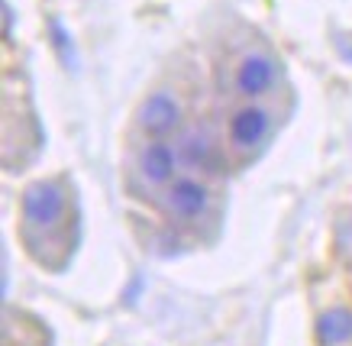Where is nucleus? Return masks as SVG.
<instances>
[{
  "instance_id": "obj_10",
  "label": "nucleus",
  "mask_w": 352,
  "mask_h": 346,
  "mask_svg": "<svg viewBox=\"0 0 352 346\" xmlns=\"http://www.w3.org/2000/svg\"><path fill=\"white\" fill-rule=\"evenodd\" d=\"M13 20H16V13H13L10 0H3V36H7V39H10V33H13Z\"/></svg>"
},
{
  "instance_id": "obj_7",
  "label": "nucleus",
  "mask_w": 352,
  "mask_h": 346,
  "mask_svg": "<svg viewBox=\"0 0 352 346\" xmlns=\"http://www.w3.org/2000/svg\"><path fill=\"white\" fill-rule=\"evenodd\" d=\"M317 340L323 346H346L352 340V311L349 307H330L317 317Z\"/></svg>"
},
{
  "instance_id": "obj_4",
  "label": "nucleus",
  "mask_w": 352,
  "mask_h": 346,
  "mask_svg": "<svg viewBox=\"0 0 352 346\" xmlns=\"http://www.w3.org/2000/svg\"><path fill=\"white\" fill-rule=\"evenodd\" d=\"M226 133H230V142L236 149H256L265 142V136L272 133V113L265 107H258L256 100L252 104H243L230 113V123H226Z\"/></svg>"
},
{
  "instance_id": "obj_11",
  "label": "nucleus",
  "mask_w": 352,
  "mask_h": 346,
  "mask_svg": "<svg viewBox=\"0 0 352 346\" xmlns=\"http://www.w3.org/2000/svg\"><path fill=\"white\" fill-rule=\"evenodd\" d=\"M342 52H346V55H349V58H352V49H342Z\"/></svg>"
},
{
  "instance_id": "obj_5",
  "label": "nucleus",
  "mask_w": 352,
  "mask_h": 346,
  "mask_svg": "<svg viewBox=\"0 0 352 346\" xmlns=\"http://www.w3.org/2000/svg\"><path fill=\"white\" fill-rule=\"evenodd\" d=\"M278 75H281V68H278V62L272 55L249 52L243 62L236 65V91L249 100H258L278 85Z\"/></svg>"
},
{
  "instance_id": "obj_9",
  "label": "nucleus",
  "mask_w": 352,
  "mask_h": 346,
  "mask_svg": "<svg viewBox=\"0 0 352 346\" xmlns=\"http://www.w3.org/2000/svg\"><path fill=\"white\" fill-rule=\"evenodd\" d=\"M49 43H52L55 55L62 58V65L68 68V72H75V68H78L75 39H72V33L65 30V23L58 20V17H52V20H49Z\"/></svg>"
},
{
  "instance_id": "obj_8",
  "label": "nucleus",
  "mask_w": 352,
  "mask_h": 346,
  "mask_svg": "<svg viewBox=\"0 0 352 346\" xmlns=\"http://www.w3.org/2000/svg\"><path fill=\"white\" fill-rule=\"evenodd\" d=\"M182 155L194 165V169H204V172L217 169V159H220L217 146L207 140L204 133H191V136H184L182 140Z\"/></svg>"
},
{
  "instance_id": "obj_1",
  "label": "nucleus",
  "mask_w": 352,
  "mask_h": 346,
  "mask_svg": "<svg viewBox=\"0 0 352 346\" xmlns=\"http://www.w3.org/2000/svg\"><path fill=\"white\" fill-rule=\"evenodd\" d=\"M23 220L36 230H55L68 214V188L62 182H32L20 195Z\"/></svg>"
},
{
  "instance_id": "obj_6",
  "label": "nucleus",
  "mask_w": 352,
  "mask_h": 346,
  "mask_svg": "<svg viewBox=\"0 0 352 346\" xmlns=\"http://www.w3.org/2000/svg\"><path fill=\"white\" fill-rule=\"evenodd\" d=\"M139 175L142 182L152 184V188H168L175 178H178V152L175 146H168L165 140H149L142 149H139Z\"/></svg>"
},
{
  "instance_id": "obj_3",
  "label": "nucleus",
  "mask_w": 352,
  "mask_h": 346,
  "mask_svg": "<svg viewBox=\"0 0 352 346\" xmlns=\"http://www.w3.org/2000/svg\"><path fill=\"white\" fill-rule=\"evenodd\" d=\"M162 207H165L175 220H197V217H204L207 207H210V188H207L201 178H175V182L165 188Z\"/></svg>"
},
{
  "instance_id": "obj_2",
  "label": "nucleus",
  "mask_w": 352,
  "mask_h": 346,
  "mask_svg": "<svg viewBox=\"0 0 352 346\" xmlns=\"http://www.w3.org/2000/svg\"><path fill=\"white\" fill-rule=\"evenodd\" d=\"M182 123H184L182 100L175 98L171 91H152L136 107V127L149 140H168L171 133L182 130Z\"/></svg>"
}]
</instances>
